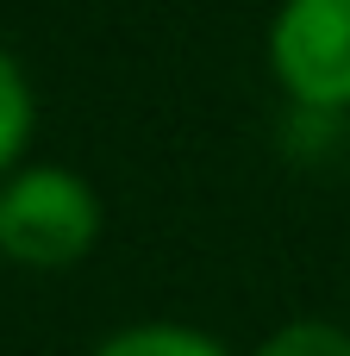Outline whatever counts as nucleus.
<instances>
[{
  "mask_svg": "<svg viewBox=\"0 0 350 356\" xmlns=\"http://www.w3.org/2000/svg\"><path fill=\"white\" fill-rule=\"evenodd\" d=\"M106 232V207L88 175L63 163H19L0 181V263L75 269Z\"/></svg>",
  "mask_w": 350,
  "mask_h": 356,
  "instance_id": "obj_1",
  "label": "nucleus"
},
{
  "mask_svg": "<svg viewBox=\"0 0 350 356\" xmlns=\"http://www.w3.org/2000/svg\"><path fill=\"white\" fill-rule=\"evenodd\" d=\"M269 75L301 113H350V0H282Z\"/></svg>",
  "mask_w": 350,
  "mask_h": 356,
  "instance_id": "obj_2",
  "label": "nucleus"
},
{
  "mask_svg": "<svg viewBox=\"0 0 350 356\" xmlns=\"http://www.w3.org/2000/svg\"><path fill=\"white\" fill-rule=\"evenodd\" d=\"M88 356H232L213 332L200 325H175V319H144V325H119L113 338H100Z\"/></svg>",
  "mask_w": 350,
  "mask_h": 356,
  "instance_id": "obj_3",
  "label": "nucleus"
},
{
  "mask_svg": "<svg viewBox=\"0 0 350 356\" xmlns=\"http://www.w3.org/2000/svg\"><path fill=\"white\" fill-rule=\"evenodd\" d=\"M31 131H38V94H31V81H25L19 56L0 44V181L25 163Z\"/></svg>",
  "mask_w": 350,
  "mask_h": 356,
  "instance_id": "obj_4",
  "label": "nucleus"
},
{
  "mask_svg": "<svg viewBox=\"0 0 350 356\" xmlns=\"http://www.w3.org/2000/svg\"><path fill=\"white\" fill-rule=\"evenodd\" d=\"M250 356H350V332L332 325V319H288Z\"/></svg>",
  "mask_w": 350,
  "mask_h": 356,
  "instance_id": "obj_5",
  "label": "nucleus"
}]
</instances>
